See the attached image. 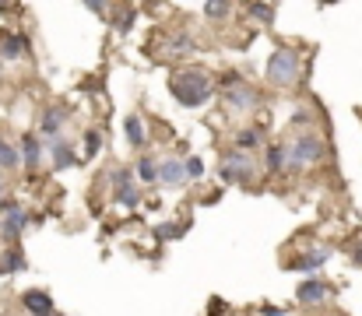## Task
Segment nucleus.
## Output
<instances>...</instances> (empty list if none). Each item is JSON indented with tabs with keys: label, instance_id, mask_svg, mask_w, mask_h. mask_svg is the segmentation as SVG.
<instances>
[{
	"label": "nucleus",
	"instance_id": "obj_31",
	"mask_svg": "<svg viewBox=\"0 0 362 316\" xmlns=\"http://www.w3.org/2000/svg\"><path fill=\"white\" fill-rule=\"evenodd\" d=\"M0 204H4V176H0Z\"/></svg>",
	"mask_w": 362,
	"mask_h": 316
},
{
	"label": "nucleus",
	"instance_id": "obj_7",
	"mask_svg": "<svg viewBox=\"0 0 362 316\" xmlns=\"http://www.w3.org/2000/svg\"><path fill=\"white\" fill-rule=\"evenodd\" d=\"M159 179H162L166 186H183V183H187L183 158H166V162L159 166Z\"/></svg>",
	"mask_w": 362,
	"mask_h": 316
},
{
	"label": "nucleus",
	"instance_id": "obj_29",
	"mask_svg": "<svg viewBox=\"0 0 362 316\" xmlns=\"http://www.w3.org/2000/svg\"><path fill=\"white\" fill-rule=\"evenodd\" d=\"M260 316H289V313H285V309H275V306H264Z\"/></svg>",
	"mask_w": 362,
	"mask_h": 316
},
{
	"label": "nucleus",
	"instance_id": "obj_11",
	"mask_svg": "<svg viewBox=\"0 0 362 316\" xmlns=\"http://www.w3.org/2000/svg\"><path fill=\"white\" fill-rule=\"evenodd\" d=\"M264 144V131L260 126H243V131L236 134V151H253Z\"/></svg>",
	"mask_w": 362,
	"mask_h": 316
},
{
	"label": "nucleus",
	"instance_id": "obj_21",
	"mask_svg": "<svg viewBox=\"0 0 362 316\" xmlns=\"http://www.w3.org/2000/svg\"><path fill=\"white\" fill-rule=\"evenodd\" d=\"M267 169L271 172H282L285 169V151L282 148H267Z\"/></svg>",
	"mask_w": 362,
	"mask_h": 316
},
{
	"label": "nucleus",
	"instance_id": "obj_5",
	"mask_svg": "<svg viewBox=\"0 0 362 316\" xmlns=\"http://www.w3.org/2000/svg\"><path fill=\"white\" fill-rule=\"evenodd\" d=\"M253 172H257V162H253L247 151L225 155V162H222V169H218V176H222L225 183H250Z\"/></svg>",
	"mask_w": 362,
	"mask_h": 316
},
{
	"label": "nucleus",
	"instance_id": "obj_23",
	"mask_svg": "<svg viewBox=\"0 0 362 316\" xmlns=\"http://www.w3.org/2000/svg\"><path fill=\"white\" fill-rule=\"evenodd\" d=\"M250 14H253L257 21H264V25L275 21V18H271V14H275V8H271V4H250Z\"/></svg>",
	"mask_w": 362,
	"mask_h": 316
},
{
	"label": "nucleus",
	"instance_id": "obj_15",
	"mask_svg": "<svg viewBox=\"0 0 362 316\" xmlns=\"http://www.w3.org/2000/svg\"><path fill=\"white\" fill-rule=\"evenodd\" d=\"M124 131H127V144H131V148H141V144H144V123H141L137 113H131V116L124 120Z\"/></svg>",
	"mask_w": 362,
	"mask_h": 316
},
{
	"label": "nucleus",
	"instance_id": "obj_2",
	"mask_svg": "<svg viewBox=\"0 0 362 316\" xmlns=\"http://www.w3.org/2000/svg\"><path fill=\"white\" fill-rule=\"evenodd\" d=\"M295 78H299V49L278 46L267 60V81L285 88V84H295Z\"/></svg>",
	"mask_w": 362,
	"mask_h": 316
},
{
	"label": "nucleus",
	"instance_id": "obj_12",
	"mask_svg": "<svg viewBox=\"0 0 362 316\" xmlns=\"http://www.w3.org/2000/svg\"><path fill=\"white\" fill-rule=\"evenodd\" d=\"M64 116H67L64 106H49V109L43 113V134H46V137H56V134H60V123H64Z\"/></svg>",
	"mask_w": 362,
	"mask_h": 316
},
{
	"label": "nucleus",
	"instance_id": "obj_18",
	"mask_svg": "<svg viewBox=\"0 0 362 316\" xmlns=\"http://www.w3.org/2000/svg\"><path fill=\"white\" fill-rule=\"evenodd\" d=\"M0 271L4 274H18V271H25V257L18 249H4V257H0Z\"/></svg>",
	"mask_w": 362,
	"mask_h": 316
},
{
	"label": "nucleus",
	"instance_id": "obj_16",
	"mask_svg": "<svg viewBox=\"0 0 362 316\" xmlns=\"http://www.w3.org/2000/svg\"><path fill=\"white\" fill-rule=\"evenodd\" d=\"M324 260H327V249H317V253H310V257H303V260H295V264H292V271H303V274H313V271H320V267H324Z\"/></svg>",
	"mask_w": 362,
	"mask_h": 316
},
{
	"label": "nucleus",
	"instance_id": "obj_32",
	"mask_svg": "<svg viewBox=\"0 0 362 316\" xmlns=\"http://www.w3.org/2000/svg\"><path fill=\"white\" fill-rule=\"evenodd\" d=\"M0 144H4V137H0Z\"/></svg>",
	"mask_w": 362,
	"mask_h": 316
},
{
	"label": "nucleus",
	"instance_id": "obj_9",
	"mask_svg": "<svg viewBox=\"0 0 362 316\" xmlns=\"http://www.w3.org/2000/svg\"><path fill=\"white\" fill-rule=\"evenodd\" d=\"M21 306L32 313V316H53V299L46 292H25L21 295Z\"/></svg>",
	"mask_w": 362,
	"mask_h": 316
},
{
	"label": "nucleus",
	"instance_id": "obj_19",
	"mask_svg": "<svg viewBox=\"0 0 362 316\" xmlns=\"http://www.w3.org/2000/svg\"><path fill=\"white\" fill-rule=\"evenodd\" d=\"M137 179L141 183H152V179H159V162H155V158H137Z\"/></svg>",
	"mask_w": 362,
	"mask_h": 316
},
{
	"label": "nucleus",
	"instance_id": "obj_24",
	"mask_svg": "<svg viewBox=\"0 0 362 316\" xmlns=\"http://www.w3.org/2000/svg\"><path fill=\"white\" fill-rule=\"evenodd\" d=\"M183 166H187V179H201L204 176V162H201V158H183Z\"/></svg>",
	"mask_w": 362,
	"mask_h": 316
},
{
	"label": "nucleus",
	"instance_id": "obj_10",
	"mask_svg": "<svg viewBox=\"0 0 362 316\" xmlns=\"http://www.w3.org/2000/svg\"><path fill=\"white\" fill-rule=\"evenodd\" d=\"M21 162H25L28 169H39V162H43V144H39V137H32V134L21 137Z\"/></svg>",
	"mask_w": 362,
	"mask_h": 316
},
{
	"label": "nucleus",
	"instance_id": "obj_22",
	"mask_svg": "<svg viewBox=\"0 0 362 316\" xmlns=\"http://www.w3.org/2000/svg\"><path fill=\"white\" fill-rule=\"evenodd\" d=\"M99 148H102V134H99V131H88V134H84V151H88V158L99 155Z\"/></svg>",
	"mask_w": 362,
	"mask_h": 316
},
{
	"label": "nucleus",
	"instance_id": "obj_17",
	"mask_svg": "<svg viewBox=\"0 0 362 316\" xmlns=\"http://www.w3.org/2000/svg\"><path fill=\"white\" fill-rule=\"evenodd\" d=\"M116 204H124V207H137V204H141V190H137L134 183L116 186Z\"/></svg>",
	"mask_w": 362,
	"mask_h": 316
},
{
	"label": "nucleus",
	"instance_id": "obj_4",
	"mask_svg": "<svg viewBox=\"0 0 362 316\" xmlns=\"http://www.w3.org/2000/svg\"><path fill=\"white\" fill-rule=\"evenodd\" d=\"M225 102H229V109H236V113H247V109H253V106L260 102V95H257L253 84L239 81L236 74H232V78L225 74Z\"/></svg>",
	"mask_w": 362,
	"mask_h": 316
},
{
	"label": "nucleus",
	"instance_id": "obj_6",
	"mask_svg": "<svg viewBox=\"0 0 362 316\" xmlns=\"http://www.w3.org/2000/svg\"><path fill=\"white\" fill-rule=\"evenodd\" d=\"M0 211H4V236H21L25 232V225H28V221H32V214H28V211H21L14 201H8L4 197V204H0Z\"/></svg>",
	"mask_w": 362,
	"mask_h": 316
},
{
	"label": "nucleus",
	"instance_id": "obj_14",
	"mask_svg": "<svg viewBox=\"0 0 362 316\" xmlns=\"http://www.w3.org/2000/svg\"><path fill=\"white\" fill-rule=\"evenodd\" d=\"M25 36H4L0 39V60H18L25 53Z\"/></svg>",
	"mask_w": 362,
	"mask_h": 316
},
{
	"label": "nucleus",
	"instance_id": "obj_3",
	"mask_svg": "<svg viewBox=\"0 0 362 316\" xmlns=\"http://www.w3.org/2000/svg\"><path fill=\"white\" fill-rule=\"evenodd\" d=\"M285 158H289V169H306V166H313V162H320V158H324V141L313 137V134H299L289 144Z\"/></svg>",
	"mask_w": 362,
	"mask_h": 316
},
{
	"label": "nucleus",
	"instance_id": "obj_26",
	"mask_svg": "<svg viewBox=\"0 0 362 316\" xmlns=\"http://www.w3.org/2000/svg\"><path fill=\"white\" fill-rule=\"evenodd\" d=\"M183 232H187V225H172V221L159 225V236H162V239H169V236H183Z\"/></svg>",
	"mask_w": 362,
	"mask_h": 316
},
{
	"label": "nucleus",
	"instance_id": "obj_25",
	"mask_svg": "<svg viewBox=\"0 0 362 316\" xmlns=\"http://www.w3.org/2000/svg\"><path fill=\"white\" fill-rule=\"evenodd\" d=\"M169 49H172V53H190V49H194V39H190V36H176Z\"/></svg>",
	"mask_w": 362,
	"mask_h": 316
},
{
	"label": "nucleus",
	"instance_id": "obj_8",
	"mask_svg": "<svg viewBox=\"0 0 362 316\" xmlns=\"http://www.w3.org/2000/svg\"><path fill=\"white\" fill-rule=\"evenodd\" d=\"M299 302H306V306H317V302H324L327 299V284L324 281H317V278H306L303 284H299Z\"/></svg>",
	"mask_w": 362,
	"mask_h": 316
},
{
	"label": "nucleus",
	"instance_id": "obj_20",
	"mask_svg": "<svg viewBox=\"0 0 362 316\" xmlns=\"http://www.w3.org/2000/svg\"><path fill=\"white\" fill-rule=\"evenodd\" d=\"M18 162H21V155L11 144H0V169H14Z\"/></svg>",
	"mask_w": 362,
	"mask_h": 316
},
{
	"label": "nucleus",
	"instance_id": "obj_30",
	"mask_svg": "<svg viewBox=\"0 0 362 316\" xmlns=\"http://www.w3.org/2000/svg\"><path fill=\"white\" fill-rule=\"evenodd\" d=\"M355 264H359V267H362V242H359V246H355Z\"/></svg>",
	"mask_w": 362,
	"mask_h": 316
},
{
	"label": "nucleus",
	"instance_id": "obj_28",
	"mask_svg": "<svg viewBox=\"0 0 362 316\" xmlns=\"http://www.w3.org/2000/svg\"><path fill=\"white\" fill-rule=\"evenodd\" d=\"M113 183H116V186H124V183H131V172H127V169H116V172H113Z\"/></svg>",
	"mask_w": 362,
	"mask_h": 316
},
{
	"label": "nucleus",
	"instance_id": "obj_13",
	"mask_svg": "<svg viewBox=\"0 0 362 316\" xmlns=\"http://www.w3.org/2000/svg\"><path fill=\"white\" fill-rule=\"evenodd\" d=\"M74 162H78V158H74V151L67 148V141H56V144H53V169L64 172V169H71Z\"/></svg>",
	"mask_w": 362,
	"mask_h": 316
},
{
	"label": "nucleus",
	"instance_id": "obj_27",
	"mask_svg": "<svg viewBox=\"0 0 362 316\" xmlns=\"http://www.w3.org/2000/svg\"><path fill=\"white\" fill-rule=\"evenodd\" d=\"M229 11H232V4H204L207 18H218V14H229Z\"/></svg>",
	"mask_w": 362,
	"mask_h": 316
},
{
	"label": "nucleus",
	"instance_id": "obj_1",
	"mask_svg": "<svg viewBox=\"0 0 362 316\" xmlns=\"http://www.w3.org/2000/svg\"><path fill=\"white\" fill-rule=\"evenodd\" d=\"M169 91H172V99L179 106H204L211 95H215V81L207 78V71H197V67H187V71H176L169 78Z\"/></svg>",
	"mask_w": 362,
	"mask_h": 316
}]
</instances>
